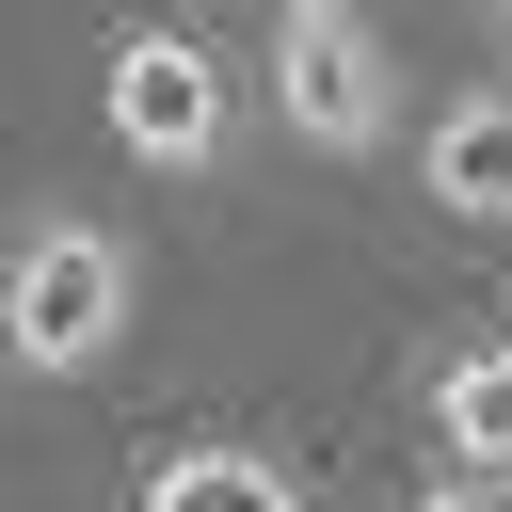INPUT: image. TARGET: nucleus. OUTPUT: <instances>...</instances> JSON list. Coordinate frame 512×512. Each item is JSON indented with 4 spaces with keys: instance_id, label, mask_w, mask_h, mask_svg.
Returning <instances> with one entry per match:
<instances>
[{
    "instance_id": "1",
    "label": "nucleus",
    "mask_w": 512,
    "mask_h": 512,
    "mask_svg": "<svg viewBox=\"0 0 512 512\" xmlns=\"http://www.w3.org/2000/svg\"><path fill=\"white\" fill-rule=\"evenodd\" d=\"M128 320H144V256H128L112 224H80V208L16 224V256H0V352H16V368L80 384V368L128 352Z\"/></svg>"
},
{
    "instance_id": "2",
    "label": "nucleus",
    "mask_w": 512,
    "mask_h": 512,
    "mask_svg": "<svg viewBox=\"0 0 512 512\" xmlns=\"http://www.w3.org/2000/svg\"><path fill=\"white\" fill-rule=\"evenodd\" d=\"M112 144L144 160V176H192L208 144H224V64H208V32H176V16H144V32H112Z\"/></svg>"
},
{
    "instance_id": "3",
    "label": "nucleus",
    "mask_w": 512,
    "mask_h": 512,
    "mask_svg": "<svg viewBox=\"0 0 512 512\" xmlns=\"http://www.w3.org/2000/svg\"><path fill=\"white\" fill-rule=\"evenodd\" d=\"M272 112H288L304 144L368 160V144L400 128V64H384V32H368V16H288V32H272Z\"/></svg>"
},
{
    "instance_id": "4",
    "label": "nucleus",
    "mask_w": 512,
    "mask_h": 512,
    "mask_svg": "<svg viewBox=\"0 0 512 512\" xmlns=\"http://www.w3.org/2000/svg\"><path fill=\"white\" fill-rule=\"evenodd\" d=\"M416 192H432L448 224H512V96H496V80H464V96L432 112V144H416Z\"/></svg>"
},
{
    "instance_id": "5",
    "label": "nucleus",
    "mask_w": 512,
    "mask_h": 512,
    "mask_svg": "<svg viewBox=\"0 0 512 512\" xmlns=\"http://www.w3.org/2000/svg\"><path fill=\"white\" fill-rule=\"evenodd\" d=\"M432 432H448V480H512V336H464L432 352Z\"/></svg>"
},
{
    "instance_id": "6",
    "label": "nucleus",
    "mask_w": 512,
    "mask_h": 512,
    "mask_svg": "<svg viewBox=\"0 0 512 512\" xmlns=\"http://www.w3.org/2000/svg\"><path fill=\"white\" fill-rule=\"evenodd\" d=\"M144 512H304V480L272 448H160L144 464Z\"/></svg>"
},
{
    "instance_id": "7",
    "label": "nucleus",
    "mask_w": 512,
    "mask_h": 512,
    "mask_svg": "<svg viewBox=\"0 0 512 512\" xmlns=\"http://www.w3.org/2000/svg\"><path fill=\"white\" fill-rule=\"evenodd\" d=\"M416 512H496V496H480V480H432V496H416Z\"/></svg>"
},
{
    "instance_id": "8",
    "label": "nucleus",
    "mask_w": 512,
    "mask_h": 512,
    "mask_svg": "<svg viewBox=\"0 0 512 512\" xmlns=\"http://www.w3.org/2000/svg\"><path fill=\"white\" fill-rule=\"evenodd\" d=\"M272 16H352V0H272Z\"/></svg>"
},
{
    "instance_id": "9",
    "label": "nucleus",
    "mask_w": 512,
    "mask_h": 512,
    "mask_svg": "<svg viewBox=\"0 0 512 512\" xmlns=\"http://www.w3.org/2000/svg\"><path fill=\"white\" fill-rule=\"evenodd\" d=\"M496 16H512V0H496Z\"/></svg>"
}]
</instances>
